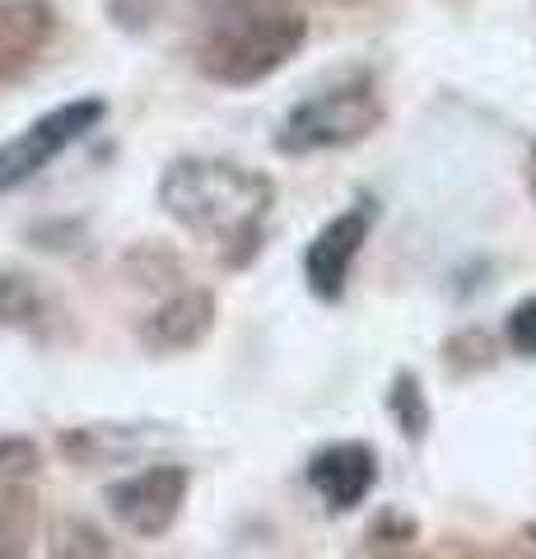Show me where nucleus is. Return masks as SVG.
Returning a JSON list of instances; mask_svg holds the SVG:
<instances>
[{
  "label": "nucleus",
  "instance_id": "2",
  "mask_svg": "<svg viewBox=\"0 0 536 559\" xmlns=\"http://www.w3.org/2000/svg\"><path fill=\"white\" fill-rule=\"evenodd\" d=\"M201 10L196 70L224 90L271 80L308 43V14L299 0H201Z\"/></svg>",
  "mask_w": 536,
  "mask_h": 559
},
{
  "label": "nucleus",
  "instance_id": "12",
  "mask_svg": "<svg viewBox=\"0 0 536 559\" xmlns=\"http://www.w3.org/2000/svg\"><path fill=\"white\" fill-rule=\"evenodd\" d=\"M43 312H47V299H43V289L33 285V275L0 271V322L28 331L43 322Z\"/></svg>",
  "mask_w": 536,
  "mask_h": 559
},
{
  "label": "nucleus",
  "instance_id": "17",
  "mask_svg": "<svg viewBox=\"0 0 536 559\" xmlns=\"http://www.w3.org/2000/svg\"><path fill=\"white\" fill-rule=\"evenodd\" d=\"M527 191H532V201H536V140H532V154H527Z\"/></svg>",
  "mask_w": 536,
  "mask_h": 559
},
{
  "label": "nucleus",
  "instance_id": "7",
  "mask_svg": "<svg viewBox=\"0 0 536 559\" xmlns=\"http://www.w3.org/2000/svg\"><path fill=\"white\" fill-rule=\"evenodd\" d=\"M61 33L51 0H0V90L28 80Z\"/></svg>",
  "mask_w": 536,
  "mask_h": 559
},
{
  "label": "nucleus",
  "instance_id": "15",
  "mask_svg": "<svg viewBox=\"0 0 536 559\" xmlns=\"http://www.w3.org/2000/svg\"><path fill=\"white\" fill-rule=\"evenodd\" d=\"M509 345L517 355L536 359V299H523L509 312Z\"/></svg>",
  "mask_w": 536,
  "mask_h": 559
},
{
  "label": "nucleus",
  "instance_id": "11",
  "mask_svg": "<svg viewBox=\"0 0 536 559\" xmlns=\"http://www.w3.org/2000/svg\"><path fill=\"white\" fill-rule=\"evenodd\" d=\"M141 443H145L141 433H131L122 425H80L71 433H61V452L65 457H75L80 466L117 462V457H127V452H135Z\"/></svg>",
  "mask_w": 536,
  "mask_h": 559
},
{
  "label": "nucleus",
  "instance_id": "16",
  "mask_svg": "<svg viewBox=\"0 0 536 559\" xmlns=\"http://www.w3.org/2000/svg\"><path fill=\"white\" fill-rule=\"evenodd\" d=\"M38 471V448L28 439H0V480L5 476H33Z\"/></svg>",
  "mask_w": 536,
  "mask_h": 559
},
{
  "label": "nucleus",
  "instance_id": "3",
  "mask_svg": "<svg viewBox=\"0 0 536 559\" xmlns=\"http://www.w3.org/2000/svg\"><path fill=\"white\" fill-rule=\"evenodd\" d=\"M383 94H378L373 75H350L336 80L332 90L308 94L303 103H294L285 112L281 131H275V154L303 159V154H322V150H345L355 140H369L383 127Z\"/></svg>",
  "mask_w": 536,
  "mask_h": 559
},
{
  "label": "nucleus",
  "instance_id": "6",
  "mask_svg": "<svg viewBox=\"0 0 536 559\" xmlns=\"http://www.w3.org/2000/svg\"><path fill=\"white\" fill-rule=\"evenodd\" d=\"M373 229V210L369 205H355V210H341L336 219H326L318 238L308 242L303 252V280L308 289L318 294L322 304H336L345 285H350V271H355V257L365 252Z\"/></svg>",
  "mask_w": 536,
  "mask_h": 559
},
{
  "label": "nucleus",
  "instance_id": "9",
  "mask_svg": "<svg viewBox=\"0 0 536 559\" xmlns=\"http://www.w3.org/2000/svg\"><path fill=\"white\" fill-rule=\"evenodd\" d=\"M373 480H378V457L369 443H332L313 452V462H308V485L336 513H350L355 503H365Z\"/></svg>",
  "mask_w": 536,
  "mask_h": 559
},
{
  "label": "nucleus",
  "instance_id": "1",
  "mask_svg": "<svg viewBox=\"0 0 536 559\" xmlns=\"http://www.w3.org/2000/svg\"><path fill=\"white\" fill-rule=\"evenodd\" d=\"M159 205L178 229H187L205 248H215L229 266H248L262 252L275 182L262 168L211 159V154H187V159H172L164 168Z\"/></svg>",
  "mask_w": 536,
  "mask_h": 559
},
{
  "label": "nucleus",
  "instance_id": "18",
  "mask_svg": "<svg viewBox=\"0 0 536 559\" xmlns=\"http://www.w3.org/2000/svg\"><path fill=\"white\" fill-rule=\"evenodd\" d=\"M336 5H350V0H336Z\"/></svg>",
  "mask_w": 536,
  "mask_h": 559
},
{
  "label": "nucleus",
  "instance_id": "14",
  "mask_svg": "<svg viewBox=\"0 0 536 559\" xmlns=\"http://www.w3.org/2000/svg\"><path fill=\"white\" fill-rule=\"evenodd\" d=\"M392 415H396V425H402V433L410 443L425 439L429 406H425V392H420V382H415V373H396V382H392Z\"/></svg>",
  "mask_w": 536,
  "mask_h": 559
},
{
  "label": "nucleus",
  "instance_id": "4",
  "mask_svg": "<svg viewBox=\"0 0 536 559\" xmlns=\"http://www.w3.org/2000/svg\"><path fill=\"white\" fill-rule=\"evenodd\" d=\"M103 117H108V103L98 94H90V98L61 103V108L43 112L38 121H28L20 135L0 140V197L14 187H24L28 178H38L61 150H71L75 140H84Z\"/></svg>",
  "mask_w": 536,
  "mask_h": 559
},
{
  "label": "nucleus",
  "instance_id": "8",
  "mask_svg": "<svg viewBox=\"0 0 536 559\" xmlns=\"http://www.w3.org/2000/svg\"><path fill=\"white\" fill-rule=\"evenodd\" d=\"M211 326H215V294L201 285H178L145 312L141 341L154 355H178V349L201 345L211 336Z\"/></svg>",
  "mask_w": 536,
  "mask_h": 559
},
{
  "label": "nucleus",
  "instance_id": "5",
  "mask_svg": "<svg viewBox=\"0 0 536 559\" xmlns=\"http://www.w3.org/2000/svg\"><path fill=\"white\" fill-rule=\"evenodd\" d=\"M187 485H192L187 466L159 462V466L135 471V476L108 485V509H112V518L122 522L131 536L154 540V536H164L172 522H178L182 499H187Z\"/></svg>",
  "mask_w": 536,
  "mask_h": 559
},
{
  "label": "nucleus",
  "instance_id": "13",
  "mask_svg": "<svg viewBox=\"0 0 536 559\" xmlns=\"http://www.w3.org/2000/svg\"><path fill=\"white\" fill-rule=\"evenodd\" d=\"M51 559H117L94 522L84 518H57L51 522Z\"/></svg>",
  "mask_w": 536,
  "mask_h": 559
},
{
  "label": "nucleus",
  "instance_id": "10",
  "mask_svg": "<svg viewBox=\"0 0 536 559\" xmlns=\"http://www.w3.org/2000/svg\"><path fill=\"white\" fill-rule=\"evenodd\" d=\"M38 532V495L28 485H0V559H28Z\"/></svg>",
  "mask_w": 536,
  "mask_h": 559
}]
</instances>
